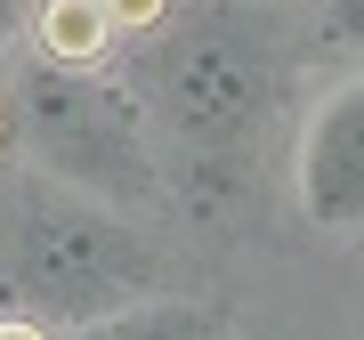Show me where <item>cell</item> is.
I'll return each instance as SVG.
<instances>
[{
	"instance_id": "obj_1",
	"label": "cell",
	"mask_w": 364,
	"mask_h": 340,
	"mask_svg": "<svg viewBox=\"0 0 364 340\" xmlns=\"http://www.w3.org/2000/svg\"><path fill=\"white\" fill-rule=\"evenodd\" d=\"M154 292H162V260L122 219V203L81 195L33 162L0 170V316L81 332Z\"/></svg>"
},
{
	"instance_id": "obj_2",
	"label": "cell",
	"mask_w": 364,
	"mask_h": 340,
	"mask_svg": "<svg viewBox=\"0 0 364 340\" xmlns=\"http://www.w3.org/2000/svg\"><path fill=\"white\" fill-rule=\"evenodd\" d=\"M275 33L267 16L235 0L170 9L146 33V114L162 122L186 154H235L259 138L275 105Z\"/></svg>"
},
{
	"instance_id": "obj_3",
	"label": "cell",
	"mask_w": 364,
	"mask_h": 340,
	"mask_svg": "<svg viewBox=\"0 0 364 340\" xmlns=\"http://www.w3.org/2000/svg\"><path fill=\"white\" fill-rule=\"evenodd\" d=\"M16 114H25V146L33 170L81 186V195H105V203H154L162 170H154V146H146V97H130L122 81H105L97 65H41L16 81Z\"/></svg>"
},
{
	"instance_id": "obj_4",
	"label": "cell",
	"mask_w": 364,
	"mask_h": 340,
	"mask_svg": "<svg viewBox=\"0 0 364 340\" xmlns=\"http://www.w3.org/2000/svg\"><path fill=\"white\" fill-rule=\"evenodd\" d=\"M299 219L316 235H364V73L332 81L299 122Z\"/></svg>"
},
{
	"instance_id": "obj_5",
	"label": "cell",
	"mask_w": 364,
	"mask_h": 340,
	"mask_svg": "<svg viewBox=\"0 0 364 340\" xmlns=\"http://www.w3.org/2000/svg\"><path fill=\"white\" fill-rule=\"evenodd\" d=\"M57 340H227V316L203 308V300L154 292V300H130V308L97 316V324H81V332H57Z\"/></svg>"
},
{
	"instance_id": "obj_6",
	"label": "cell",
	"mask_w": 364,
	"mask_h": 340,
	"mask_svg": "<svg viewBox=\"0 0 364 340\" xmlns=\"http://www.w3.org/2000/svg\"><path fill=\"white\" fill-rule=\"evenodd\" d=\"M114 0H49V16H41V49L57 57V65H97V57H114Z\"/></svg>"
},
{
	"instance_id": "obj_7",
	"label": "cell",
	"mask_w": 364,
	"mask_h": 340,
	"mask_svg": "<svg viewBox=\"0 0 364 340\" xmlns=\"http://www.w3.org/2000/svg\"><path fill=\"white\" fill-rule=\"evenodd\" d=\"M324 41L364 49V0H324Z\"/></svg>"
},
{
	"instance_id": "obj_8",
	"label": "cell",
	"mask_w": 364,
	"mask_h": 340,
	"mask_svg": "<svg viewBox=\"0 0 364 340\" xmlns=\"http://www.w3.org/2000/svg\"><path fill=\"white\" fill-rule=\"evenodd\" d=\"M0 340H57V332L33 324V316H0Z\"/></svg>"
},
{
	"instance_id": "obj_9",
	"label": "cell",
	"mask_w": 364,
	"mask_h": 340,
	"mask_svg": "<svg viewBox=\"0 0 364 340\" xmlns=\"http://www.w3.org/2000/svg\"><path fill=\"white\" fill-rule=\"evenodd\" d=\"M16 9H25V0H0V49H9V33H16Z\"/></svg>"
}]
</instances>
